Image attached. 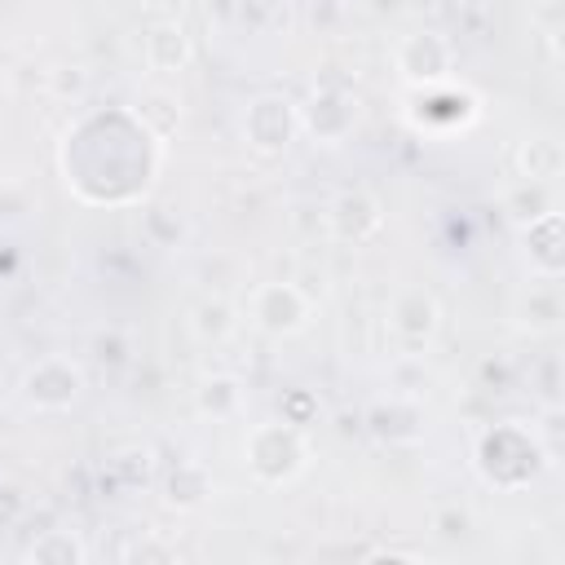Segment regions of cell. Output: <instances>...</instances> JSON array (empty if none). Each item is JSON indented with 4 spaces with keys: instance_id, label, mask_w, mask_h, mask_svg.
<instances>
[{
    "instance_id": "obj_8",
    "label": "cell",
    "mask_w": 565,
    "mask_h": 565,
    "mask_svg": "<svg viewBox=\"0 0 565 565\" xmlns=\"http://www.w3.org/2000/svg\"><path fill=\"white\" fill-rule=\"evenodd\" d=\"M141 53H146V66H150V71H159V75H177V71L190 66V57H194V40H190V31H185L177 18H159L154 26H146Z\"/></svg>"
},
{
    "instance_id": "obj_9",
    "label": "cell",
    "mask_w": 565,
    "mask_h": 565,
    "mask_svg": "<svg viewBox=\"0 0 565 565\" xmlns=\"http://www.w3.org/2000/svg\"><path fill=\"white\" fill-rule=\"evenodd\" d=\"M300 128H309L318 141L335 146V141L353 128V106H349V97H340V93H318V97L300 110Z\"/></svg>"
},
{
    "instance_id": "obj_16",
    "label": "cell",
    "mask_w": 565,
    "mask_h": 565,
    "mask_svg": "<svg viewBox=\"0 0 565 565\" xmlns=\"http://www.w3.org/2000/svg\"><path fill=\"white\" fill-rule=\"evenodd\" d=\"M124 565H177V552L159 534H137L124 547Z\"/></svg>"
},
{
    "instance_id": "obj_17",
    "label": "cell",
    "mask_w": 565,
    "mask_h": 565,
    "mask_svg": "<svg viewBox=\"0 0 565 565\" xmlns=\"http://www.w3.org/2000/svg\"><path fill=\"white\" fill-rule=\"evenodd\" d=\"M437 565H450V561H437Z\"/></svg>"
},
{
    "instance_id": "obj_14",
    "label": "cell",
    "mask_w": 565,
    "mask_h": 565,
    "mask_svg": "<svg viewBox=\"0 0 565 565\" xmlns=\"http://www.w3.org/2000/svg\"><path fill=\"white\" fill-rule=\"evenodd\" d=\"M508 212H512V221H521V225H534V221H543V216H552L556 207H552V190L547 185H539V181H521V190L516 194H508V203H503Z\"/></svg>"
},
{
    "instance_id": "obj_7",
    "label": "cell",
    "mask_w": 565,
    "mask_h": 565,
    "mask_svg": "<svg viewBox=\"0 0 565 565\" xmlns=\"http://www.w3.org/2000/svg\"><path fill=\"white\" fill-rule=\"evenodd\" d=\"M380 225H384L380 199L366 194V190H344V194H335L331 207H327V230H331L335 238H344V243H362V238H371Z\"/></svg>"
},
{
    "instance_id": "obj_15",
    "label": "cell",
    "mask_w": 565,
    "mask_h": 565,
    "mask_svg": "<svg viewBox=\"0 0 565 565\" xmlns=\"http://www.w3.org/2000/svg\"><path fill=\"white\" fill-rule=\"evenodd\" d=\"M230 327H234V309H230L221 296H212V300H203V305L194 309V335H199V340H225Z\"/></svg>"
},
{
    "instance_id": "obj_13",
    "label": "cell",
    "mask_w": 565,
    "mask_h": 565,
    "mask_svg": "<svg viewBox=\"0 0 565 565\" xmlns=\"http://www.w3.org/2000/svg\"><path fill=\"white\" fill-rule=\"evenodd\" d=\"M243 406V384L234 375H212L199 384V411L212 415V419H225Z\"/></svg>"
},
{
    "instance_id": "obj_3",
    "label": "cell",
    "mask_w": 565,
    "mask_h": 565,
    "mask_svg": "<svg viewBox=\"0 0 565 565\" xmlns=\"http://www.w3.org/2000/svg\"><path fill=\"white\" fill-rule=\"evenodd\" d=\"M247 309L265 335H296L309 327V296L291 282H260L252 291Z\"/></svg>"
},
{
    "instance_id": "obj_5",
    "label": "cell",
    "mask_w": 565,
    "mask_h": 565,
    "mask_svg": "<svg viewBox=\"0 0 565 565\" xmlns=\"http://www.w3.org/2000/svg\"><path fill=\"white\" fill-rule=\"evenodd\" d=\"M79 388H84V375H79V366L66 362V358H44V362H35V366L22 375V397H26L31 406H40V411H62V406H71V402L79 397Z\"/></svg>"
},
{
    "instance_id": "obj_2",
    "label": "cell",
    "mask_w": 565,
    "mask_h": 565,
    "mask_svg": "<svg viewBox=\"0 0 565 565\" xmlns=\"http://www.w3.org/2000/svg\"><path fill=\"white\" fill-rule=\"evenodd\" d=\"M397 71L415 88H441L455 71V44L441 31H415L397 44Z\"/></svg>"
},
{
    "instance_id": "obj_11",
    "label": "cell",
    "mask_w": 565,
    "mask_h": 565,
    "mask_svg": "<svg viewBox=\"0 0 565 565\" xmlns=\"http://www.w3.org/2000/svg\"><path fill=\"white\" fill-rule=\"evenodd\" d=\"M163 499L172 503V508H199L207 494H212V481H207V472L199 468V463H177L172 472H168V481H163Z\"/></svg>"
},
{
    "instance_id": "obj_1",
    "label": "cell",
    "mask_w": 565,
    "mask_h": 565,
    "mask_svg": "<svg viewBox=\"0 0 565 565\" xmlns=\"http://www.w3.org/2000/svg\"><path fill=\"white\" fill-rule=\"evenodd\" d=\"M243 455H247V468H252L260 481L278 486V481H291V477L305 472V463H309V441H305L300 424H291V419H269V424H256V428L247 433Z\"/></svg>"
},
{
    "instance_id": "obj_10",
    "label": "cell",
    "mask_w": 565,
    "mask_h": 565,
    "mask_svg": "<svg viewBox=\"0 0 565 565\" xmlns=\"http://www.w3.org/2000/svg\"><path fill=\"white\" fill-rule=\"evenodd\" d=\"M516 168H521L525 181L547 185V181L556 177V168H561V150H556V141H552V137H525V141L516 146Z\"/></svg>"
},
{
    "instance_id": "obj_4",
    "label": "cell",
    "mask_w": 565,
    "mask_h": 565,
    "mask_svg": "<svg viewBox=\"0 0 565 565\" xmlns=\"http://www.w3.org/2000/svg\"><path fill=\"white\" fill-rule=\"evenodd\" d=\"M296 128H300V110H296L287 97H256V102L247 106V115H243L247 141H252L256 150H265V154L287 150L291 137H296Z\"/></svg>"
},
{
    "instance_id": "obj_6",
    "label": "cell",
    "mask_w": 565,
    "mask_h": 565,
    "mask_svg": "<svg viewBox=\"0 0 565 565\" xmlns=\"http://www.w3.org/2000/svg\"><path fill=\"white\" fill-rule=\"evenodd\" d=\"M437 327H441V309H437V300H433L428 291H419V287L402 291V296L393 300V309H388V331H393V340H397L406 353H419V349L437 335Z\"/></svg>"
},
{
    "instance_id": "obj_12",
    "label": "cell",
    "mask_w": 565,
    "mask_h": 565,
    "mask_svg": "<svg viewBox=\"0 0 565 565\" xmlns=\"http://www.w3.org/2000/svg\"><path fill=\"white\" fill-rule=\"evenodd\" d=\"M26 565H84V543L71 530H49L31 543Z\"/></svg>"
}]
</instances>
